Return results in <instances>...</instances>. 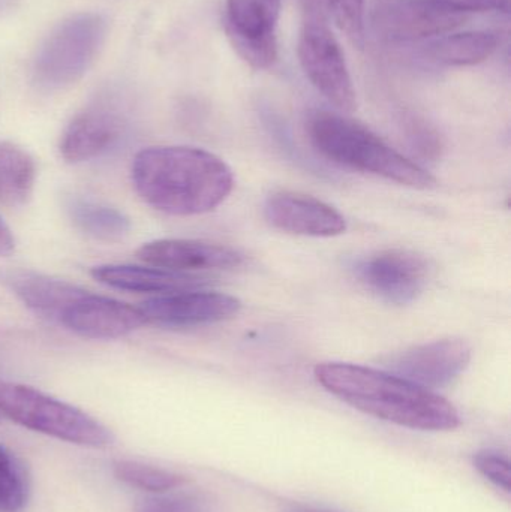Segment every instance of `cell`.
I'll return each mask as SVG.
<instances>
[{"mask_svg":"<svg viewBox=\"0 0 511 512\" xmlns=\"http://www.w3.org/2000/svg\"><path fill=\"white\" fill-rule=\"evenodd\" d=\"M36 167L32 156L17 144L0 143V201L24 206L35 188Z\"/></svg>","mask_w":511,"mask_h":512,"instance_id":"19","label":"cell"},{"mask_svg":"<svg viewBox=\"0 0 511 512\" xmlns=\"http://www.w3.org/2000/svg\"><path fill=\"white\" fill-rule=\"evenodd\" d=\"M113 472L114 477L126 486L153 493V495L171 492V490L179 489L188 483L183 475L176 474V472L153 468V466L143 465V463L129 462V460L114 463Z\"/></svg>","mask_w":511,"mask_h":512,"instance_id":"21","label":"cell"},{"mask_svg":"<svg viewBox=\"0 0 511 512\" xmlns=\"http://www.w3.org/2000/svg\"><path fill=\"white\" fill-rule=\"evenodd\" d=\"M66 212L78 230L102 242H116L131 231V221L125 213L87 198H69Z\"/></svg>","mask_w":511,"mask_h":512,"instance_id":"18","label":"cell"},{"mask_svg":"<svg viewBox=\"0 0 511 512\" xmlns=\"http://www.w3.org/2000/svg\"><path fill=\"white\" fill-rule=\"evenodd\" d=\"M314 375L324 390L380 420L428 432H447L461 424L449 400L387 370L329 361L318 364Z\"/></svg>","mask_w":511,"mask_h":512,"instance_id":"2","label":"cell"},{"mask_svg":"<svg viewBox=\"0 0 511 512\" xmlns=\"http://www.w3.org/2000/svg\"><path fill=\"white\" fill-rule=\"evenodd\" d=\"M411 146L426 159H437L441 153V140L434 131L420 123H413L410 131Z\"/></svg>","mask_w":511,"mask_h":512,"instance_id":"27","label":"cell"},{"mask_svg":"<svg viewBox=\"0 0 511 512\" xmlns=\"http://www.w3.org/2000/svg\"><path fill=\"white\" fill-rule=\"evenodd\" d=\"M0 414L33 432L81 447L104 448L114 441L113 433L86 412L27 385L0 381Z\"/></svg>","mask_w":511,"mask_h":512,"instance_id":"4","label":"cell"},{"mask_svg":"<svg viewBox=\"0 0 511 512\" xmlns=\"http://www.w3.org/2000/svg\"><path fill=\"white\" fill-rule=\"evenodd\" d=\"M264 216L272 227L297 236L335 237L347 230L344 216L335 207L299 192L269 195Z\"/></svg>","mask_w":511,"mask_h":512,"instance_id":"11","label":"cell"},{"mask_svg":"<svg viewBox=\"0 0 511 512\" xmlns=\"http://www.w3.org/2000/svg\"><path fill=\"white\" fill-rule=\"evenodd\" d=\"M59 324L86 339L110 340L126 336L146 322L138 307L84 291L66 307Z\"/></svg>","mask_w":511,"mask_h":512,"instance_id":"10","label":"cell"},{"mask_svg":"<svg viewBox=\"0 0 511 512\" xmlns=\"http://www.w3.org/2000/svg\"><path fill=\"white\" fill-rule=\"evenodd\" d=\"M15 240L12 236L11 230L8 225L5 224L2 218H0V256H8L14 252Z\"/></svg>","mask_w":511,"mask_h":512,"instance_id":"29","label":"cell"},{"mask_svg":"<svg viewBox=\"0 0 511 512\" xmlns=\"http://www.w3.org/2000/svg\"><path fill=\"white\" fill-rule=\"evenodd\" d=\"M300 30V65L315 89L338 110L353 113L356 90L341 45L327 24L326 11L306 12Z\"/></svg>","mask_w":511,"mask_h":512,"instance_id":"6","label":"cell"},{"mask_svg":"<svg viewBox=\"0 0 511 512\" xmlns=\"http://www.w3.org/2000/svg\"><path fill=\"white\" fill-rule=\"evenodd\" d=\"M93 279L110 288L137 294L165 295L173 292L201 289L207 285L203 277L188 273L164 270L158 267H137V265H98L90 270Z\"/></svg>","mask_w":511,"mask_h":512,"instance_id":"16","label":"cell"},{"mask_svg":"<svg viewBox=\"0 0 511 512\" xmlns=\"http://www.w3.org/2000/svg\"><path fill=\"white\" fill-rule=\"evenodd\" d=\"M468 14L440 0H401L384 14V30L395 41H420L461 27Z\"/></svg>","mask_w":511,"mask_h":512,"instance_id":"14","label":"cell"},{"mask_svg":"<svg viewBox=\"0 0 511 512\" xmlns=\"http://www.w3.org/2000/svg\"><path fill=\"white\" fill-rule=\"evenodd\" d=\"M431 273L425 256L405 249L377 252L354 267V274L368 291L396 306L416 301L425 292Z\"/></svg>","mask_w":511,"mask_h":512,"instance_id":"7","label":"cell"},{"mask_svg":"<svg viewBox=\"0 0 511 512\" xmlns=\"http://www.w3.org/2000/svg\"><path fill=\"white\" fill-rule=\"evenodd\" d=\"M135 512H204L200 499L191 495H156L141 499Z\"/></svg>","mask_w":511,"mask_h":512,"instance_id":"25","label":"cell"},{"mask_svg":"<svg viewBox=\"0 0 511 512\" xmlns=\"http://www.w3.org/2000/svg\"><path fill=\"white\" fill-rule=\"evenodd\" d=\"M3 0H0V8H2Z\"/></svg>","mask_w":511,"mask_h":512,"instance_id":"30","label":"cell"},{"mask_svg":"<svg viewBox=\"0 0 511 512\" xmlns=\"http://www.w3.org/2000/svg\"><path fill=\"white\" fill-rule=\"evenodd\" d=\"M306 132L314 149L333 164L410 188L428 189L437 183L428 170L396 152L371 129L341 114L311 111Z\"/></svg>","mask_w":511,"mask_h":512,"instance_id":"3","label":"cell"},{"mask_svg":"<svg viewBox=\"0 0 511 512\" xmlns=\"http://www.w3.org/2000/svg\"><path fill=\"white\" fill-rule=\"evenodd\" d=\"M498 39L489 32H464L440 36L429 44L435 62L449 66H471L485 62L497 50Z\"/></svg>","mask_w":511,"mask_h":512,"instance_id":"20","label":"cell"},{"mask_svg":"<svg viewBox=\"0 0 511 512\" xmlns=\"http://www.w3.org/2000/svg\"><path fill=\"white\" fill-rule=\"evenodd\" d=\"M29 498L26 472L14 454L0 444V512H21Z\"/></svg>","mask_w":511,"mask_h":512,"instance_id":"22","label":"cell"},{"mask_svg":"<svg viewBox=\"0 0 511 512\" xmlns=\"http://www.w3.org/2000/svg\"><path fill=\"white\" fill-rule=\"evenodd\" d=\"M282 0H227L225 32L240 38H276Z\"/></svg>","mask_w":511,"mask_h":512,"instance_id":"17","label":"cell"},{"mask_svg":"<svg viewBox=\"0 0 511 512\" xmlns=\"http://www.w3.org/2000/svg\"><path fill=\"white\" fill-rule=\"evenodd\" d=\"M236 53L255 69H267L278 59V39H251L228 36Z\"/></svg>","mask_w":511,"mask_h":512,"instance_id":"24","label":"cell"},{"mask_svg":"<svg viewBox=\"0 0 511 512\" xmlns=\"http://www.w3.org/2000/svg\"><path fill=\"white\" fill-rule=\"evenodd\" d=\"M128 122L125 114L110 104H96L78 114L63 132L60 155L71 164L92 161L122 138Z\"/></svg>","mask_w":511,"mask_h":512,"instance_id":"12","label":"cell"},{"mask_svg":"<svg viewBox=\"0 0 511 512\" xmlns=\"http://www.w3.org/2000/svg\"><path fill=\"white\" fill-rule=\"evenodd\" d=\"M132 183L144 203L173 216H194L221 206L234 188L230 165L197 147L141 150L132 162Z\"/></svg>","mask_w":511,"mask_h":512,"instance_id":"1","label":"cell"},{"mask_svg":"<svg viewBox=\"0 0 511 512\" xmlns=\"http://www.w3.org/2000/svg\"><path fill=\"white\" fill-rule=\"evenodd\" d=\"M474 466L477 471L491 481L498 489L510 493L511 490V472L510 463L506 457L500 456L492 451L476 454L474 457Z\"/></svg>","mask_w":511,"mask_h":512,"instance_id":"26","label":"cell"},{"mask_svg":"<svg viewBox=\"0 0 511 512\" xmlns=\"http://www.w3.org/2000/svg\"><path fill=\"white\" fill-rule=\"evenodd\" d=\"M327 9L336 26L362 47L365 41V0H327Z\"/></svg>","mask_w":511,"mask_h":512,"instance_id":"23","label":"cell"},{"mask_svg":"<svg viewBox=\"0 0 511 512\" xmlns=\"http://www.w3.org/2000/svg\"><path fill=\"white\" fill-rule=\"evenodd\" d=\"M146 324L165 328L201 327L233 318L242 309L239 298L218 291L189 289L156 295L140 307Z\"/></svg>","mask_w":511,"mask_h":512,"instance_id":"9","label":"cell"},{"mask_svg":"<svg viewBox=\"0 0 511 512\" xmlns=\"http://www.w3.org/2000/svg\"><path fill=\"white\" fill-rule=\"evenodd\" d=\"M473 349L467 340L441 339L413 346L386 360L387 372L435 390L452 384L470 366Z\"/></svg>","mask_w":511,"mask_h":512,"instance_id":"8","label":"cell"},{"mask_svg":"<svg viewBox=\"0 0 511 512\" xmlns=\"http://www.w3.org/2000/svg\"><path fill=\"white\" fill-rule=\"evenodd\" d=\"M107 21L95 12L78 14L51 32L36 54L33 75L45 89H62L83 78L104 44Z\"/></svg>","mask_w":511,"mask_h":512,"instance_id":"5","label":"cell"},{"mask_svg":"<svg viewBox=\"0 0 511 512\" xmlns=\"http://www.w3.org/2000/svg\"><path fill=\"white\" fill-rule=\"evenodd\" d=\"M453 9L470 14V12L501 11L509 12L510 0H440Z\"/></svg>","mask_w":511,"mask_h":512,"instance_id":"28","label":"cell"},{"mask_svg":"<svg viewBox=\"0 0 511 512\" xmlns=\"http://www.w3.org/2000/svg\"><path fill=\"white\" fill-rule=\"evenodd\" d=\"M137 256L146 264L176 273L230 270L243 262V255L234 249L200 240H156L141 246Z\"/></svg>","mask_w":511,"mask_h":512,"instance_id":"13","label":"cell"},{"mask_svg":"<svg viewBox=\"0 0 511 512\" xmlns=\"http://www.w3.org/2000/svg\"><path fill=\"white\" fill-rule=\"evenodd\" d=\"M0 282L11 289L30 310L59 324L66 307L83 294L84 289L30 270L0 271Z\"/></svg>","mask_w":511,"mask_h":512,"instance_id":"15","label":"cell"}]
</instances>
